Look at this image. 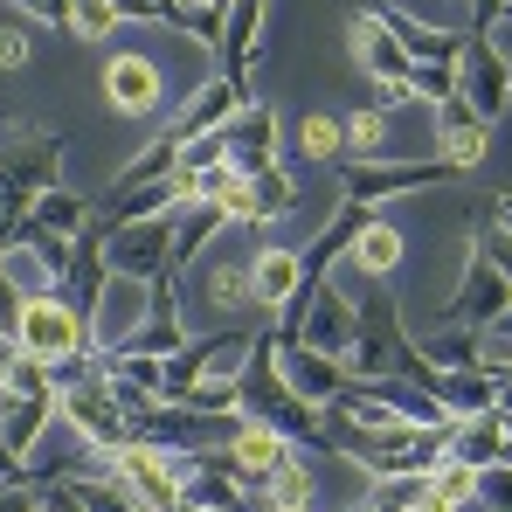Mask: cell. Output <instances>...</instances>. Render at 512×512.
<instances>
[{
  "instance_id": "6da1fadb",
  "label": "cell",
  "mask_w": 512,
  "mask_h": 512,
  "mask_svg": "<svg viewBox=\"0 0 512 512\" xmlns=\"http://www.w3.org/2000/svg\"><path fill=\"white\" fill-rule=\"evenodd\" d=\"M409 346H416V340H409V326H402L388 284L367 277L360 298H353V353H346V374H395Z\"/></svg>"
},
{
  "instance_id": "7a4b0ae2",
  "label": "cell",
  "mask_w": 512,
  "mask_h": 512,
  "mask_svg": "<svg viewBox=\"0 0 512 512\" xmlns=\"http://www.w3.org/2000/svg\"><path fill=\"white\" fill-rule=\"evenodd\" d=\"M14 346L21 353H35L42 367H63V360H77L90 353V319L63 298V291H35V298H21V319H14Z\"/></svg>"
},
{
  "instance_id": "3957f363",
  "label": "cell",
  "mask_w": 512,
  "mask_h": 512,
  "mask_svg": "<svg viewBox=\"0 0 512 512\" xmlns=\"http://www.w3.org/2000/svg\"><path fill=\"white\" fill-rule=\"evenodd\" d=\"M187 471H194V450H167V443H125L111 450V478L139 499L146 512H173L187 499Z\"/></svg>"
},
{
  "instance_id": "277c9868",
  "label": "cell",
  "mask_w": 512,
  "mask_h": 512,
  "mask_svg": "<svg viewBox=\"0 0 512 512\" xmlns=\"http://www.w3.org/2000/svg\"><path fill=\"white\" fill-rule=\"evenodd\" d=\"M63 173V139L56 132H28V125H0V201L7 208H35Z\"/></svg>"
},
{
  "instance_id": "5b68a950",
  "label": "cell",
  "mask_w": 512,
  "mask_h": 512,
  "mask_svg": "<svg viewBox=\"0 0 512 512\" xmlns=\"http://www.w3.org/2000/svg\"><path fill=\"white\" fill-rule=\"evenodd\" d=\"M353 63L367 70V84H374V104L381 111H395V104H409L416 90H409V77H416V63H409V49L388 35V21L381 14H353Z\"/></svg>"
},
{
  "instance_id": "8992f818",
  "label": "cell",
  "mask_w": 512,
  "mask_h": 512,
  "mask_svg": "<svg viewBox=\"0 0 512 512\" xmlns=\"http://www.w3.org/2000/svg\"><path fill=\"white\" fill-rule=\"evenodd\" d=\"M173 222H180V208L173 215H146V222H118V229H104V263H111V277H139V284H153L160 270H167L173 256Z\"/></svg>"
},
{
  "instance_id": "52a82bcc",
  "label": "cell",
  "mask_w": 512,
  "mask_h": 512,
  "mask_svg": "<svg viewBox=\"0 0 512 512\" xmlns=\"http://www.w3.org/2000/svg\"><path fill=\"white\" fill-rule=\"evenodd\" d=\"M180 305L215 312V319H229V312H263L256 291H250V256H208V263H187V270H180Z\"/></svg>"
},
{
  "instance_id": "ba28073f",
  "label": "cell",
  "mask_w": 512,
  "mask_h": 512,
  "mask_svg": "<svg viewBox=\"0 0 512 512\" xmlns=\"http://www.w3.org/2000/svg\"><path fill=\"white\" fill-rule=\"evenodd\" d=\"M450 160L443 153H423V160H367V167H346L340 173V194L346 201H388V194H416V187H436V180H450Z\"/></svg>"
},
{
  "instance_id": "9c48e42d",
  "label": "cell",
  "mask_w": 512,
  "mask_h": 512,
  "mask_svg": "<svg viewBox=\"0 0 512 512\" xmlns=\"http://www.w3.org/2000/svg\"><path fill=\"white\" fill-rule=\"evenodd\" d=\"M506 312H512V277H506V270H492L485 256L471 250V256H464V277H457V291H450V305H443V319L478 333V326H499Z\"/></svg>"
},
{
  "instance_id": "30bf717a",
  "label": "cell",
  "mask_w": 512,
  "mask_h": 512,
  "mask_svg": "<svg viewBox=\"0 0 512 512\" xmlns=\"http://www.w3.org/2000/svg\"><path fill=\"white\" fill-rule=\"evenodd\" d=\"M457 97L478 111V118H499L512 97V63L492 49V35H471L464 28V56H457Z\"/></svg>"
},
{
  "instance_id": "8fae6325",
  "label": "cell",
  "mask_w": 512,
  "mask_h": 512,
  "mask_svg": "<svg viewBox=\"0 0 512 512\" xmlns=\"http://www.w3.org/2000/svg\"><path fill=\"white\" fill-rule=\"evenodd\" d=\"M222 457H229V464L243 471V485H250V492H263V485H270V478H277V471H284V464L298 457V443H291V436H284L277 423H256V416H236V429H229V443H222Z\"/></svg>"
},
{
  "instance_id": "7c38bea8",
  "label": "cell",
  "mask_w": 512,
  "mask_h": 512,
  "mask_svg": "<svg viewBox=\"0 0 512 512\" xmlns=\"http://www.w3.org/2000/svg\"><path fill=\"white\" fill-rule=\"evenodd\" d=\"M298 305H305V340L298 346H312V353H326V360L346 367V353H353V298L333 277H319V284L298 291Z\"/></svg>"
},
{
  "instance_id": "4fadbf2b",
  "label": "cell",
  "mask_w": 512,
  "mask_h": 512,
  "mask_svg": "<svg viewBox=\"0 0 512 512\" xmlns=\"http://www.w3.org/2000/svg\"><path fill=\"white\" fill-rule=\"evenodd\" d=\"M485 139H492V118H478L464 97H443L436 104V132H429V153H443L457 173H471L485 160Z\"/></svg>"
},
{
  "instance_id": "5bb4252c",
  "label": "cell",
  "mask_w": 512,
  "mask_h": 512,
  "mask_svg": "<svg viewBox=\"0 0 512 512\" xmlns=\"http://www.w3.org/2000/svg\"><path fill=\"white\" fill-rule=\"evenodd\" d=\"M243 104H250V90L229 84V77H215V84H201V90H194V97H187V104L167 118V139H180V146H187V139H208V132H222V125H229Z\"/></svg>"
},
{
  "instance_id": "9a60e30c",
  "label": "cell",
  "mask_w": 512,
  "mask_h": 512,
  "mask_svg": "<svg viewBox=\"0 0 512 512\" xmlns=\"http://www.w3.org/2000/svg\"><path fill=\"white\" fill-rule=\"evenodd\" d=\"M263 7H270V0H236V7L222 14V42H215L222 77L243 84V90H250V63L263 56Z\"/></svg>"
},
{
  "instance_id": "2e32d148",
  "label": "cell",
  "mask_w": 512,
  "mask_h": 512,
  "mask_svg": "<svg viewBox=\"0 0 512 512\" xmlns=\"http://www.w3.org/2000/svg\"><path fill=\"white\" fill-rule=\"evenodd\" d=\"M104 97H111V104H118L125 118H153L167 90H160V70H153L146 56H132V49H118V56L104 63Z\"/></svg>"
},
{
  "instance_id": "e0dca14e",
  "label": "cell",
  "mask_w": 512,
  "mask_h": 512,
  "mask_svg": "<svg viewBox=\"0 0 512 512\" xmlns=\"http://www.w3.org/2000/svg\"><path fill=\"white\" fill-rule=\"evenodd\" d=\"M222 146H229V160H236L243 173L270 167V160H277V111H270L263 97H250V104L222 125Z\"/></svg>"
},
{
  "instance_id": "ac0fdd59",
  "label": "cell",
  "mask_w": 512,
  "mask_h": 512,
  "mask_svg": "<svg viewBox=\"0 0 512 512\" xmlns=\"http://www.w3.org/2000/svg\"><path fill=\"white\" fill-rule=\"evenodd\" d=\"M250 291L263 312H284L298 291H305V256L284 250V243H263V250H250Z\"/></svg>"
},
{
  "instance_id": "d6986e66",
  "label": "cell",
  "mask_w": 512,
  "mask_h": 512,
  "mask_svg": "<svg viewBox=\"0 0 512 512\" xmlns=\"http://www.w3.org/2000/svg\"><path fill=\"white\" fill-rule=\"evenodd\" d=\"M277 374H284V388L305 395L312 409H326V402L346 388V367L326 360V353H312V346H277Z\"/></svg>"
},
{
  "instance_id": "ffe728a7",
  "label": "cell",
  "mask_w": 512,
  "mask_h": 512,
  "mask_svg": "<svg viewBox=\"0 0 512 512\" xmlns=\"http://www.w3.org/2000/svg\"><path fill=\"white\" fill-rule=\"evenodd\" d=\"M512 443L506 429V409H485V416H450V457H464L471 471H485V464H499Z\"/></svg>"
},
{
  "instance_id": "44dd1931",
  "label": "cell",
  "mask_w": 512,
  "mask_h": 512,
  "mask_svg": "<svg viewBox=\"0 0 512 512\" xmlns=\"http://www.w3.org/2000/svg\"><path fill=\"white\" fill-rule=\"evenodd\" d=\"M381 21H388V35L409 49V63H457L464 56V28H423L416 14H402V7H374Z\"/></svg>"
},
{
  "instance_id": "7402d4cb",
  "label": "cell",
  "mask_w": 512,
  "mask_h": 512,
  "mask_svg": "<svg viewBox=\"0 0 512 512\" xmlns=\"http://www.w3.org/2000/svg\"><path fill=\"white\" fill-rule=\"evenodd\" d=\"M49 423H56V395H0V443L14 457H28Z\"/></svg>"
},
{
  "instance_id": "603a6c76",
  "label": "cell",
  "mask_w": 512,
  "mask_h": 512,
  "mask_svg": "<svg viewBox=\"0 0 512 512\" xmlns=\"http://www.w3.org/2000/svg\"><path fill=\"white\" fill-rule=\"evenodd\" d=\"M402 250H409V236H402L395 222H381V215H367V229L353 236V250H346V263H353L360 277H381V284H388V270L402 263Z\"/></svg>"
},
{
  "instance_id": "cb8c5ba5",
  "label": "cell",
  "mask_w": 512,
  "mask_h": 512,
  "mask_svg": "<svg viewBox=\"0 0 512 512\" xmlns=\"http://www.w3.org/2000/svg\"><path fill=\"white\" fill-rule=\"evenodd\" d=\"M436 402H443V416H485V409H499V381H485L478 367H443Z\"/></svg>"
},
{
  "instance_id": "d4e9b609",
  "label": "cell",
  "mask_w": 512,
  "mask_h": 512,
  "mask_svg": "<svg viewBox=\"0 0 512 512\" xmlns=\"http://www.w3.org/2000/svg\"><path fill=\"white\" fill-rule=\"evenodd\" d=\"M346 132V153H353V167H367V160H395V139H388V111L381 104H353L340 118Z\"/></svg>"
},
{
  "instance_id": "484cf974",
  "label": "cell",
  "mask_w": 512,
  "mask_h": 512,
  "mask_svg": "<svg viewBox=\"0 0 512 512\" xmlns=\"http://www.w3.org/2000/svg\"><path fill=\"white\" fill-rule=\"evenodd\" d=\"M263 506L270 512H298V506H319V478H312V464L305 457H291L270 485H263Z\"/></svg>"
},
{
  "instance_id": "4316f807",
  "label": "cell",
  "mask_w": 512,
  "mask_h": 512,
  "mask_svg": "<svg viewBox=\"0 0 512 512\" xmlns=\"http://www.w3.org/2000/svg\"><path fill=\"white\" fill-rule=\"evenodd\" d=\"M28 215H35L42 229H56V236H84V229H90V208L70 194V187H49V194H42Z\"/></svg>"
},
{
  "instance_id": "83f0119b",
  "label": "cell",
  "mask_w": 512,
  "mask_h": 512,
  "mask_svg": "<svg viewBox=\"0 0 512 512\" xmlns=\"http://www.w3.org/2000/svg\"><path fill=\"white\" fill-rule=\"evenodd\" d=\"M471 367H478L485 381H499V388L512 381V326H506V319H499V326H478V346H471Z\"/></svg>"
},
{
  "instance_id": "f1b7e54d",
  "label": "cell",
  "mask_w": 512,
  "mask_h": 512,
  "mask_svg": "<svg viewBox=\"0 0 512 512\" xmlns=\"http://www.w3.org/2000/svg\"><path fill=\"white\" fill-rule=\"evenodd\" d=\"M423 485H429V492H443V499H457V506H478V471H471L464 457H450V450L423 471Z\"/></svg>"
},
{
  "instance_id": "f546056e",
  "label": "cell",
  "mask_w": 512,
  "mask_h": 512,
  "mask_svg": "<svg viewBox=\"0 0 512 512\" xmlns=\"http://www.w3.org/2000/svg\"><path fill=\"white\" fill-rule=\"evenodd\" d=\"M118 0H70V21H63V35H77V42H104V35H118Z\"/></svg>"
},
{
  "instance_id": "4dcf8cb0",
  "label": "cell",
  "mask_w": 512,
  "mask_h": 512,
  "mask_svg": "<svg viewBox=\"0 0 512 512\" xmlns=\"http://www.w3.org/2000/svg\"><path fill=\"white\" fill-rule=\"evenodd\" d=\"M298 153H305V160H340L346 153L340 118H305V125H298Z\"/></svg>"
},
{
  "instance_id": "1f68e13d",
  "label": "cell",
  "mask_w": 512,
  "mask_h": 512,
  "mask_svg": "<svg viewBox=\"0 0 512 512\" xmlns=\"http://www.w3.org/2000/svg\"><path fill=\"white\" fill-rule=\"evenodd\" d=\"M35 63V35H28V21L14 14V21H0V70L14 77V70H28Z\"/></svg>"
},
{
  "instance_id": "d6a6232c",
  "label": "cell",
  "mask_w": 512,
  "mask_h": 512,
  "mask_svg": "<svg viewBox=\"0 0 512 512\" xmlns=\"http://www.w3.org/2000/svg\"><path fill=\"white\" fill-rule=\"evenodd\" d=\"M409 90H416L423 104H443V97H457V63H416Z\"/></svg>"
},
{
  "instance_id": "836d02e7",
  "label": "cell",
  "mask_w": 512,
  "mask_h": 512,
  "mask_svg": "<svg viewBox=\"0 0 512 512\" xmlns=\"http://www.w3.org/2000/svg\"><path fill=\"white\" fill-rule=\"evenodd\" d=\"M180 28H187L201 49H215V42H222V7H208V0H201V7H180Z\"/></svg>"
},
{
  "instance_id": "e575fe53",
  "label": "cell",
  "mask_w": 512,
  "mask_h": 512,
  "mask_svg": "<svg viewBox=\"0 0 512 512\" xmlns=\"http://www.w3.org/2000/svg\"><path fill=\"white\" fill-rule=\"evenodd\" d=\"M409 485H416V478H374L367 506H353V512H402L409 506Z\"/></svg>"
},
{
  "instance_id": "d590c367",
  "label": "cell",
  "mask_w": 512,
  "mask_h": 512,
  "mask_svg": "<svg viewBox=\"0 0 512 512\" xmlns=\"http://www.w3.org/2000/svg\"><path fill=\"white\" fill-rule=\"evenodd\" d=\"M21 21H49L56 35H63V21H70V0H7Z\"/></svg>"
},
{
  "instance_id": "8d00e7d4",
  "label": "cell",
  "mask_w": 512,
  "mask_h": 512,
  "mask_svg": "<svg viewBox=\"0 0 512 512\" xmlns=\"http://www.w3.org/2000/svg\"><path fill=\"white\" fill-rule=\"evenodd\" d=\"M125 21H173L180 28V0H118Z\"/></svg>"
},
{
  "instance_id": "74e56055",
  "label": "cell",
  "mask_w": 512,
  "mask_h": 512,
  "mask_svg": "<svg viewBox=\"0 0 512 512\" xmlns=\"http://www.w3.org/2000/svg\"><path fill=\"white\" fill-rule=\"evenodd\" d=\"M402 512H471V506H457V499H443V492H429L423 478H416V485H409V506Z\"/></svg>"
},
{
  "instance_id": "f35d334b",
  "label": "cell",
  "mask_w": 512,
  "mask_h": 512,
  "mask_svg": "<svg viewBox=\"0 0 512 512\" xmlns=\"http://www.w3.org/2000/svg\"><path fill=\"white\" fill-rule=\"evenodd\" d=\"M14 319H21V284L7 277V263H0V333L14 340Z\"/></svg>"
},
{
  "instance_id": "ab89813d",
  "label": "cell",
  "mask_w": 512,
  "mask_h": 512,
  "mask_svg": "<svg viewBox=\"0 0 512 512\" xmlns=\"http://www.w3.org/2000/svg\"><path fill=\"white\" fill-rule=\"evenodd\" d=\"M21 215H28V208H7V201H0V263L14 256V236H21Z\"/></svg>"
},
{
  "instance_id": "60d3db41",
  "label": "cell",
  "mask_w": 512,
  "mask_h": 512,
  "mask_svg": "<svg viewBox=\"0 0 512 512\" xmlns=\"http://www.w3.org/2000/svg\"><path fill=\"white\" fill-rule=\"evenodd\" d=\"M499 14H506V0H471V35H492Z\"/></svg>"
},
{
  "instance_id": "b9f144b4",
  "label": "cell",
  "mask_w": 512,
  "mask_h": 512,
  "mask_svg": "<svg viewBox=\"0 0 512 512\" xmlns=\"http://www.w3.org/2000/svg\"><path fill=\"white\" fill-rule=\"evenodd\" d=\"M208 7H222V14H229V7H236V0H208Z\"/></svg>"
},
{
  "instance_id": "7bdbcfd3",
  "label": "cell",
  "mask_w": 512,
  "mask_h": 512,
  "mask_svg": "<svg viewBox=\"0 0 512 512\" xmlns=\"http://www.w3.org/2000/svg\"><path fill=\"white\" fill-rule=\"evenodd\" d=\"M499 464H512V443H506V457H499Z\"/></svg>"
},
{
  "instance_id": "ee69618b",
  "label": "cell",
  "mask_w": 512,
  "mask_h": 512,
  "mask_svg": "<svg viewBox=\"0 0 512 512\" xmlns=\"http://www.w3.org/2000/svg\"><path fill=\"white\" fill-rule=\"evenodd\" d=\"M506 21H512V0H506Z\"/></svg>"
},
{
  "instance_id": "f6af8a7d",
  "label": "cell",
  "mask_w": 512,
  "mask_h": 512,
  "mask_svg": "<svg viewBox=\"0 0 512 512\" xmlns=\"http://www.w3.org/2000/svg\"><path fill=\"white\" fill-rule=\"evenodd\" d=\"M506 326H512V312H506Z\"/></svg>"
}]
</instances>
